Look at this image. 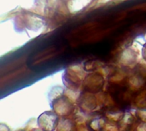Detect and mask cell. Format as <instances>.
I'll return each mask as SVG.
<instances>
[{
  "label": "cell",
  "instance_id": "obj_1",
  "mask_svg": "<svg viewBox=\"0 0 146 131\" xmlns=\"http://www.w3.org/2000/svg\"><path fill=\"white\" fill-rule=\"evenodd\" d=\"M45 24L44 19L37 14L26 12L25 14L17 15L15 19V26H20L21 30L27 28L31 31H38Z\"/></svg>",
  "mask_w": 146,
  "mask_h": 131
},
{
  "label": "cell",
  "instance_id": "obj_2",
  "mask_svg": "<svg viewBox=\"0 0 146 131\" xmlns=\"http://www.w3.org/2000/svg\"><path fill=\"white\" fill-rule=\"evenodd\" d=\"M60 121L59 115L52 111H47L43 113L38 118V127L44 131H53L57 130Z\"/></svg>",
  "mask_w": 146,
  "mask_h": 131
},
{
  "label": "cell",
  "instance_id": "obj_3",
  "mask_svg": "<svg viewBox=\"0 0 146 131\" xmlns=\"http://www.w3.org/2000/svg\"><path fill=\"white\" fill-rule=\"evenodd\" d=\"M50 105L52 110L55 113H56L59 116H68L74 111L73 103L69 101V99H68L64 95L56 98L51 103H50Z\"/></svg>",
  "mask_w": 146,
  "mask_h": 131
},
{
  "label": "cell",
  "instance_id": "obj_4",
  "mask_svg": "<svg viewBox=\"0 0 146 131\" xmlns=\"http://www.w3.org/2000/svg\"><path fill=\"white\" fill-rule=\"evenodd\" d=\"M137 59H138V55L136 51L132 48H128L126 50H124V52L122 53L121 57V61L124 66H130V65H133L137 61Z\"/></svg>",
  "mask_w": 146,
  "mask_h": 131
},
{
  "label": "cell",
  "instance_id": "obj_5",
  "mask_svg": "<svg viewBox=\"0 0 146 131\" xmlns=\"http://www.w3.org/2000/svg\"><path fill=\"white\" fill-rule=\"evenodd\" d=\"M63 95H64V89L62 87H61V86L53 87L48 94V99H49L50 103H51L54 100H56V98H58Z\"/></svg>",
  "mask_w": 146,
  "mask_h": 131
},
{
  "label": "cell",
  "instance_id": "obj_6",
  "mask_svg": "<svg viewBox=\"0 0 146 131\" xmlns=\"http://www.w3.org/2000/svg\"><path fill=\"white\" fill-rule=\"evenodd\" d=\"M142 55H143V58L145 59V61H146V43L145 44L144 48H143V51H142Z\"/></svg>",
  "mask_w": 146,
  "mask_h": 131
}]
</instances>
